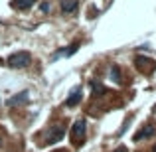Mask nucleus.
I'll return each instance as SVG.
<instances>
[{"label": "nucleus", "instance_id": "nucleus-5", "mask_svg": "<svg viewBox=\"0 0 156 152\" xmlns=\"http://www.w3.org/2000/svg\"><path fill=\"white\" fill-rule=\"evenodd\" d=\"M28 99H30V93L22 91V93H18L16 97H12V99L8 101V105H24V103H28Z\"/></svg>", "mask_w": 156, "mask_h": 152}, {"label": "nucleus", "instance_id": "nucleus-6", "mask_svg": "<svg viewBox=\"0 0 156 152\" xmlns=\"http://www.w3.org/2000/svg\"><path fill=\"white\" fill-rule=\"evenodd\" d=\"M77 10V0H63L61 2V12L63 14H73Z\"/></svg>", "mask_w": 156, "mask_h": 152}, {"label": "nucleus", "instance_id": "nucleus-4", "mask_svg": "<svg viewBox=\"0 0 156 152\" xmlns=\"http://www.w3.org/2000/svg\"><path fill=\"white\" fill-rule=\"evenodd\" d=\"M81 97H83V91H81V87L71 89L69 97L65 99V105H67V107H75V105H79V103H81Z\"/></svg>", "mask_w": 156, "mask_h": 152}, {"label": "nucleus", "instance_id": "nucleus-9", "mask_svg": "<svg viewBox=\"0 0 156 152\" xmlns=\"http://www.w3.org/2000/svg\"><path fill=\"white\" fill-rule=\"evenodd\" d=\"M34 2H36V0H14V2H12V6L18 8V10H28V8L34 6Z\"/></svg>", "mask_w": 156, "mask_h": 152}, {"label": "nucleus", "instance_id": "nucleus-1", "mask_svg": "<svg viewBox=\"0 0 156 152\" xmlns=\"http://www.w3.org/2000/svg\"><path fill=\"white\" fill-rule=\"evenodd\" d=\"M32 63V55L28 51H18V53H12L8 57V65L12 69H22V67H28Z\"/></svg>", "mask_w": 156, "mask_h": 152}, {"label": "nucleus", "instance_id": "nucleus-2", "mask_svg": "<svg viewBox=\"0 0 156 152\" xmlns=\"http://www.w3.org/2000/svg\"><path fill=\"white\" fill-rule=\"evenodd\" d=\"M85 133H87V122L83 121V118H79V121L73 122L71 126V140L73 144H81L85 138Z\"/></svg>", "mask_w": 156, "mask_h": 152}, {"label": "nucleus", "instance_id": "nucleus-13", "mask_svg": "<svg viewBox=\"0 0 156 152\" xmlns=\"http://www.w3.org/2000/svg\"><path fill=\"white\" fill-rule=\"evenodd\" d=\"M113 152H126V148H125V146H119V148L113 150Z\"/></svg>", "mask_w": 156, "mask_h": 152}, {"label": "nucleus", "instance_id": "nucleus-14", "mask_svg": "<svg viewBox=\"0 0 156 152\" xmlns=\"http://www.w3.org/2000/svg\"><path fill=\"white\" fill-rule=\"evenodd\" d=\"M53 152H67V150H53Z\"/></svg>", "mask_w": 156, "mask_h": 152}, {"label": "nucleus", "instance_id": "nucleus-11", "mask_svg": "<svg viewBox=\"0 0 156 152\" xmlns=\"http://www.w3.org/2000/svg\"><path fill=\"white\" fill-rule=\"evenodd\" d=\"M91 87H93V91H95V93H103L105 91L103 85H97V83H91Z\"/></svg>", "mask_w": 156, "mask_h": 152}, {"label": "nucleus", "instance_id": "nucleus-12", "mask_svg": "<svg viewBox=\"0 0 156 152\" xmlns=\"http://www.w3.org/2000/svg\"><path fill=\"white\" fill-rule=\"evenodd\" d=\"M40 8H42V12H50L51 10V4L50 2H42V6H40Z\"/></svg>", "mask_w": 156, "mask_h": 152}, {"label": "nucleus", "instance_id": "nucleus-15", "mask_svg": "<svg viewBox=\"0 0 156 152\" xmlns=\"http://www.w3.org/2000/svg\"><path fill=\"white\" fill-rule=\"evenodd\" d=\"M152 152H156V144H154V148H152Z\"/></svg>", "mask_w": 156, "mask_h": 152}, {"label": "nucleus", "instance_id": "nucleus-3", "mask_svg": "<svg viewBox=\"0 0 156 152\" xmlns=\"http://www.w3.org/2000/svg\"><path fill=\"white\" fill-rule=\"evenodd\" d=\"M63 134H65V129L61 125L53 126V130L48 134V138H46V144H55V142H59L61 138H63Z\"/></svg>", "mask_w": 156, "mask_h": 152}, {"label": "nucleus", "instance_id": "nucleus-10", "mask_svg": "<svg viewBox=\"0 0 156 152\" xmlns=\"http://www.w3.org/2000/svg\"><path fill=\"white\" fill-rule=\"evenodd\" d=\"M111 79H113L115 83H121V69H119L117 65L111 67Z\"/></svg>", "mask_w": 156, "mask_h": 152}, {"label": "nucleus", "instance_id": "nucleus-7", "mask_svg": "<svg viewBox=\"0 0 156 152\" xmlns=\"http://www.w3.org/2000/svg\"><path fill=\"white\" fill-rule=\"evenodd\" d=\"M154 134V126H150V125H146L142 130H138L136 134H134V140H142V138H150Z\"/></svg>", "mask_w": 156, "mask_h": 152}, {"label": "nucleus", "instance_id": "nucleus-8", "mask_svg": "<svg viewBox=\"0 0 156 152\" xmlns=\"http://www.w3.org/2000/svg\"><path fill=\"white\" fill-rule=\"evenodd\" d=\"M77 48H79V44H71V46H69L67 50H61V51H57L55 55H53V59H57V57H69V55H73V53L77 51Z\"/></svg>", "mask_w": 156, "mask_h": 152}]
</instances>
